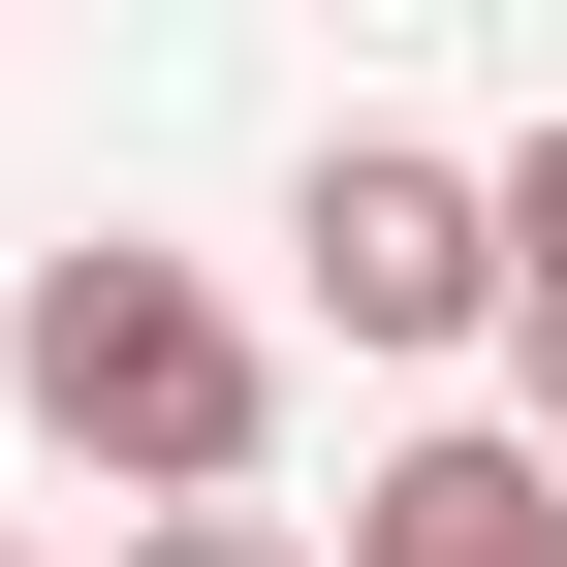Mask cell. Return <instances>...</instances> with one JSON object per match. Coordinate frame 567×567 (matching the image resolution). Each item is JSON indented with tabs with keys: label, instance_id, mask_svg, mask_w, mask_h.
Returning <instances> with one entry per match:
<instances>
[{
	"label": "cell",
	"instance_id": "obj_1",
	"mask_svg": "<svg viewBox=\"0 0 567 567\" xmlns=\"http://www.w3.org/2000/svg\"><path fill=\"white\" fill-rule=\"evenodd\" d=\"M0 379H32V442H63V473H126V505H252V442H284V347H252V284L126 252V221L0 284Z\"/></svg>",
	"mask_w": 567,
	"mask_h": 567
},
{
	"label": "cell",
	"instance_id": "obj_2",
	"mask_svg": "<svg viewBox=\"0 0 567 567\" xmlns=\"http://www.w3.org/2000/svg\"><path fill=\"white\" fill-rule=\"evenodd\" d=\"M284 284H316L347 347H505V221H473V158L442 126H316V189H284Z\"/></svg>",
	"mask_w": 567,
	"mask_h": 567
},
{
	"label": "cell",
	"instance_id": "obj_3",
	"mask_svg": "<svg viewBox=\"0 0 567 567\" xmlns=\"http://www.w3.org/2000/svg\"><path fill=\"white\" fill-rule=\"evenodd\" d=\"M316 567H567V473L505 442V410H442V442L347 473V536H316Z\"/></svg>",
	"mask_w": 567,
	"mask_h": 567
},
{
	"label": "cell",
	"instance_id": "obj_6",
	"mask_svg": "<svg viewBox=\"0 0 567 567\" xmlns=\"http://www.w3.org/2000/svg\"><path fill=\"white\" fill-rule=\"evenodd\" d=\"M0 567H32V536H0Z\"/></svg>",
	"mask_w": 567,
	"mask_h": 567
},
{
	"label": "cell",
	"instance_id": "obj_4",
	"mask_svg": "<svg viewBox=\"0 0 567 567\" xmlns=\"http://www.w3.org/2000/svg\"><path fill=\"white\" fill-rule=\"evenodd\" d=\"M473 221H505V442L567 473V126H505V158H473Z\"/></svg>",
	"mask_w": 567,
	"mask_h": 567
},
{
	"label": "cell",
	"instance_id": "obj_5",
	"mask_svg": "<svg viewBox=\"0 0 567 567\" xmlns=\"http://www.w3.org/2000/svg\"><path fill=\"white\" fill-rule=\"evenodd\" d=\"M126 567H316L284 505H126Z\"/></svg>",
	"mask_w": 567,
	"mask_h": 567
}]
</instances>
